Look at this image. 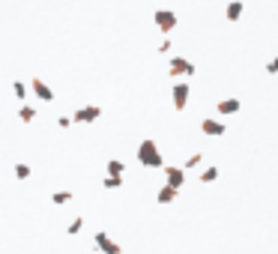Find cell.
<instances>
[{"instance_id":"obj_15","label":"cell","mask_w":278,"mask_h":254,"mask_svg":"<svg viewBox=\"0 0 278 254\" xmlns=\"http://www.w3.org/2000/svg\"><path fill=\"white\" fill-rule=\"evenodd\" d=\"M102 186H105L108 192H117V189L123 186V177H108V174H105V177H102Z\"/></svg>"},{"instance_id":"obj_20","label":"cell","mask_w":278,"mask_h":254,"mask_svg":"<svg viewBox=\"0 0 278 254\" xmlns=\"http://www.w3.org/2000/svg\"><path fill=\"white\" fill-rule=\"evenodd\" d=\"M12 93H15V99H27V84L12 81Z\"/></svg>"},{"instance_id":"obj_1","label":"cell","mask_w":278,"mask_h":254,"mask_svg":"<svg viewBox=\"0 0 278 254\" xmlns=\"http://www.w3.org/2000/svg\"><path fill=\"white\" fill-rule=\"evenodd\" d=\"M138 162H141L144 168H165L162 150H159V144H156L153 138H144V141L138 144Z\"/></svg>"},{"instance_id":"obj_17","label":"cell","mask_w":278,"mask_h":254,"mask_svg":"<svg viewBox=\"0 0 278 254\" xmlns=\"http://www.w3.org/2000/svg\"><path fill=\"white\" fill-rule=\"evenodd\" d=\"M81 231H84V219H81V216H75V219L69 222V228H66V234H69V237H78Z\"/></svg>"},{"instance_id":"obj_10","label":"cell","mask_w":278,"mask_h":254,"mask_svg":"<svg viewBox=\"0 0 278 254\" xmlns=\"http://www.w3.org/2000/svg\"><path fill=\"white\" fill-rule=\"evenodd\" d=\"M240 108H243V102H240V99H234V96H231V99H222V102L216 105V111H219L222 117H231V114H240Z\"/></svg>"},{"instance_id":"obj_2","label":"cell","mask_w":278,"mask_h":254,"mask_svg":"<svg viewBox=\"0 0 278 254\" xmlns=\"http://www.w3.org/2000/svg\"><path fill=\"white\" fill-rule=\"evenodd\" d=\"M153 21H156V27H159L165 36H171V33L177 30V12H174V9H156Z\"/></svg>"},{"instance_id":"obj_22","label":"cell","mask_w":278,"mask_h":254,"mask_svg":"<svg viewBox=\"0 0 278 254\" xmlns=\"http://www.w3.org/2000/svg\"><path fill=\"white\" fill-rule=\"evenodd\" d=\"M72 123H75V120H72V117H57V126H60V129H69V126H72Z\"/></svg>"},{"instance_id":"obj_8","label":"cell","mask_w":278,"mask_h":254,"mask_svg":"<svg viewBox=\"0 0 278 254\" xmlns=\"http://www.w3.org/2000/svg\"><path fill=\"white\" fill-rule=\"evenodd\" d=\"M165 180H168L165 186H171V189L180 192L186 186V168H165Z\"/></svg>"},{"instance_id":"obj_23","label":"cell","mask_w":278,"mask_h":254,"mask_svg":"<svg viewBox=\"0 0 278 254\" xmlns=\"http://www.w3.org/2000/svg\"><path fill=\"white\" fill-rule=\"evenodd\" d=\"M267 72H270V75H278V57H273V60L267 63Z\"/></svg>"},{"instance_id":"obj_18","label":"cell","mask_w":278,"mask_h":254,"mask_svg":"<svg viewBox=\"0 0 278 254\" xmlns=\"http://www.w3.org/2000/svg\"><path fill=\"white\" fill-rule=\"evenodd\" d=\"M18 117H21V123H33V120H36V111H33L30 105H21V108H18Z\"/></svg>"},{"instance_id":"obj_14","label":"cell","mask_w":278,"mask_h":254,"mask_svg":"<svg viewBox=\"0 0 278 254\" xmlns=\"http://www.w3.org/2000/svg\"><path fill=\"white\" fill-rule=\"evenodd\" d=\"M216 180H219V168H204V171H201V183H204V186H210V183H216Z\"/></svg>"},{"instance_id":"obj_24","label":"cell","mask_w":278,"mask_h":254,"mask_svg":"<svg viewBox=\"0 0 278 254\" xmlns=\"http://www.w3.org/2000/svg\"><path fill=\"white\" fill-rule=\"evenodd\" d=\"M171 48H174V45H171V39H165V42H162V48H159V51H162V54H171Z\"/></svg>"},{"instance_id":"obj_9","label":"cell","mask_w":278,"mask_h":254,"mask_svg":"<svg viewBox=\"0 0 278 254\" xmlns=\"http://www.w3.org/2000/svg\"><path fill=\"white\" fill-rule=\"evenodd\" d=\"M30 90H33V96L39 99V102H54V90L42 81V78H33V84H30Z\"/></svg>"},{"instance_id":"obj_3","label":"cell","mask_w":278,"mask_h":254,"mask_svg":"<svg viewBox=\"0 0 278 254\" xmlns=\"http://www.w3.org/2000/svg\"><path fill=\"white\" fill-rule=\"evenodd\" d=\"M93 246H96V252H102V254H123V246H120V243H114L105 231H96Z\"/></svg>"},{"instance_id":"obj_7","label":"cell","mask_w":278,"mask_h":254,"mask_svg":"<svg viewBox=\"0 0 278 254\" xmlns=\"http://www.w3.org/2000/svg\"><path fill=\"white\" fill-rule=\"evenodd\" d=\"M201 132L207 138H222L228 132V123L225 120H201Z\"/></svg>"},{"instance_id":"obj_12","label":"cell","mask_w":278,"mask_h":254,"mask_svg":"<svg viewBox=\"0 0 278 254\" xmlns=\"http://www.w3.org/2000/svg\"><path fill=\"white\" fill-rule=\"evenodd\" d=\"M243 12H246V6H243L240 0H234V3H228L225 18H228V21H240V18H243Z\"/></svg>"},{"instance_id":"obj_5","label":"cell","mask_w":278,"mask_h":254,"mask_svg":"<svg viewBox=\"0 0 278 254\" xmlns=\"http://www.w3.org/2000/svg\"><path fill=\"white\" fill-rule=\"evenodd\" d=\"M168 69H171L174 78H180V75H195V63L186 60V57H171V60H168Z\"/></svg>"},{"instance_id":"obj_21","label":"cell","mask_w":278,"mask_h":254,"mask_svg":"<svg viewBox=\"0 0 278 254\" xmlns=\"http://www.w3.org/2000/svg\"><path fill=\"white\" fill-rule=\"evenodd\" d=\"M201 162H204V153H192V156L186 159V165H183V168H198Z\"/></svg>"},{"instance_id":"obj_16","label":"cell","mask_w":278,"mask_h":254,"mask_svg":"<svg viewBox=\"0 0 278 254\" xmlns=\"http://www.w3.org/2000/svg\"><path fill=\"white\" fill-rule=\"evenodd\" d=\"M69 201H72V192H54V195H51V204H54V207H66Z\"/></svg>"},{"instance_id":"obj_19","label":"cell","mask_w":278,"mask_h":254,"mask_svg":"<svg viewBox=\"0 0 278 254\" xmlns=\"http://www.w3.org/2000/svg\"><path fill=\"white\" fill-rule=\"evenodd\" d=\"M30 174H33V168H30L27 162H18V165H15V177H18V180H30Z\"/></svg>"},{"instance_id":"obj_13","label":"cell","mask_w":278,"mask_h":254,"mask_svg":"<svg viewBox=\"0 0 278 254\" xmlns=\"http://www.w3.org/2000/svg\"><path fill=\"white\" fill-rule=\"evenodd\" d=\"M105 174H108V177H123V174H126V165H123L120 159H108Z\"/></svg>"},{"instance_id":"obj_4","label":"cell","mask_w":278,"mask_h":254,"mask_svg":"<svg viewBox=\"0 0 278 254\" xmlns=\"http://www.w3.org/2000/svg\"><path fill=\"white\" fill-rule=\"evenodd\" d=\"M189 96H192V87H189V81H177V84H174V90H171L174 108H177V111H183V108L189 105Z\"/></svg>"},{"instance_id":"obj_6","label":"cell","mask_w":278,"mask_h":254,"mask_svg":"<svg viewBox=\"0 0 278 254\" xmlns=\"http://www.w3.org/2000/svg\"><path fill=\"white\" fill-rule=\"evenodd\" d=\"M99 117H102V108H99V105H84V108H78V111L72 114L75 123H96Z\"/></svg>"},{"instance_id":"obj_11","label":"cell","mask_w":278,"mask_h":254,"mask_svg":"<svg viewBox=\"0 0 278 254\" xmlns=\"http://www.w3.org/2000/svg\"><path fill=\"white\" fill-rule=\"evenodd\" d=\"M177 195H180L177 189H171V186H162V189H159V195H156V201H159L162 207H168V204H174V201H177Z\"/></svg>"}]
</instances>
